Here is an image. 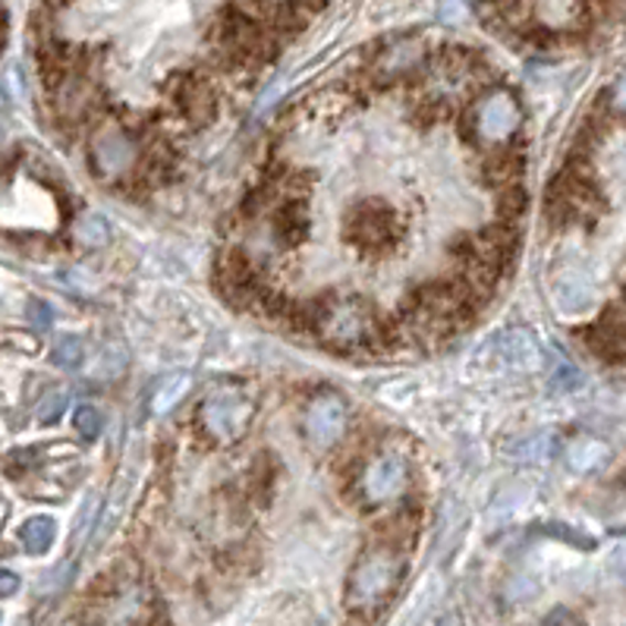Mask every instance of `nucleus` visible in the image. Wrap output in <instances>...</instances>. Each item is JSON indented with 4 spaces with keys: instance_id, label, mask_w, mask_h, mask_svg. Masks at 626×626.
Returning <instances> with one entry per match:
<instances>
[{
    "instance_id": "15",
    "label": "nucleus",
    "mask_w": 626,
    "mask_h": 626,
    "mask_svg": "<svg viewBox=\"0 0 626 626\" xmlns=\"http://www.w3.org/2000/svg\"><path fill=\"white\" fill-rule=\"evenodd\" d=\"M418 63H422V44L400 42L394 47H388L378 57L375 66L381 76H403V73H413Z\"/></svg>"
},
{
    "instance_id": "21",
    "label": "nucleus",
    "mask_w": 626,
    "mask_h": 626,
    "mask_svg": "<svg viewBox=\"0 0 626 626\" xmlns=\"http://www.w3.org/2000/svg\"><path fill=\"white\" fill-rule=\"evenodd\" d=\"M189 391V375H170L161 381V388L155 391V400H151V406H155V413L158 416H165L170 413L180 400L187 397Z\"/></svg>"
},
{
    "instance_id": "11",
    "label": "nucleus",
    "mask_w": 626,
    "mask_h": 626,
    "mask_svg": "<svg viewBox=\"0 0 626 626\" xmlns=\"http://www.w3.org/2000/svg\"><path fill=\"white\" fill-rule=\"evenodd\" d=\"M272 227H274V240L280 243V246H299L306 236H309V230H312V211L309 205L303 202V199H284L272 214Z\"/></svg>"
},
{
    "instance_id": "17",
    "label": "nucleus",
    "mask_w": 626,
    "mask_h": 626,
    "mask_svg": "<svg viewBox=\"0 0 626 626\" xmlns=\"http://www.w3.org/2000/svg\"><path fill=\"white\" fill-rule=\"evenodd\" d=\"M57 539V522L51 517H32L20 526V542L25 548V554H47L51 544Z\"/></svg>"
},
{
    "instance_id": "8",
    "label": "nucleus",
    "mask_w": 626,
    "mask_h": 626,
    "mask_svg": "<svg viewBox=\"0 0 626 626\" xmlns=\"http://www.w3.org/2000/svg\"><path fill=\"white\" fill-rule=\"evenodd\" d=\"M410 459L403 454H384L378 457L365 473H362V481H359V491H362V501L369 507H381V503L400 501L403 491L410 488Z\"/></svg>"
},
{
    "instance_id": "20",
    "label": "nucleus",
    "mask_w": 626,
    "mask_h": 626,
    "mask_svg": "<svg viewBox=\"0 0 626 626\" xmlns=\"http://www.w3.org/2000/svg\"><path fill=\"white\" fill-rule=\"evenodd\" d=\"M510 459H522V463H542L554 454V438L551 435H529V438L513 441L507 447Z\"/></svg>"
},
{
    "instance_id": "9",
    "label": "nucleus",
    "mask_w": 626,
    "mask_h": 626,
    "mask_svg": "<svg viewBox=\"0 0 626 626\" xmlns=\"http://www.w3.org/2000/svg\"><path fill=\"white\" fill-rule=\"evenodd\" d=\"M173 102L192 126H209L217 117V95L199 76H183L173 88Z\"/></svg>"
},
{
    "instance_id": "28",
    "label": "nucleus",
    "mask_w": 626,
    "mask_h": 626,
    "mask_svg": "<svg viewBox=\"0 0 626 626\" xmlns=\"http://www.w3.org/2000/svg\"><path fill=\"white\" fill-rule=\"evenodd\" d=\"M432 626H463V617H459L457 611H447V614H441Z\"/></svg>"
},
{
    "instance_id": "26",
    "label": "nucleus",
    "mask_w": 626,
    "mask_h": 626,
    "mask_svg": "<svg viewBox=\"0 0 626 626\" xmlns=\"http://www.w3.org/2000/svg\"><path fill=\"white\" fill-rule=\"evenodd\" d=\"M20 592V576L13 570H0V598H10Z\"/></svg>"
},
{
    "instance_id": "3",
    "label": "nucleus",
    "mask_w": 626,
    "mask_h": 626,
    "mask_svg": "<svg viewBox=\"0 0 626 626\" xmlns=\"http://www.w3.org/2000/svg\"><path fill=\"white\" fill-rule=\"evenodd\" d=\"M343 240L359 255H388L400 243V217L381 199H362L343 214Z\"/></svg>"
},
{
    "instance_id": "7",
    "label": "nucleus",
    "mask_w": 626,
    "mask_h": 626,
    "mask_svg": "<svg viewBox=\"0 0 626 626\" xmlns=\"http://www.w3.org/2000/svg\"><path fill=\"white\" fill-rule=\"evenodd\" d=\"M347 425H350V403L335 391H321L306 403L303 438L315 454H325V450L337 447L347 435Z\"/></svg>"
},
{
    "instance_id": "10",
    "label": "nucleus",
    "mask_w": 626,
    "mask_h": 626,
    "mask_svg": "<svg viewBox=\"0 0 626 626\" xmlns=\"http://www.w3.org/2000/svg\"><path fill=\"white\" fill-rule=\"evenodd\" d=\"M551 293H554V303L561 306V312H585L595 303V287H592L588 274L573 265H564L554 272Z\"/></svg>"
},
{
    "instance_id": "12",
    "label": "nucleus",
    "mask_w": 626,
    "mask_h": 626,
    "mask_svg": "<svg viewBox=\"0 0 626 626\" xmlns=\"http://www.w3.org/2000/svg\"><path fill=\"white\" fill-rule=\"evenodd\" d=\"M588 343L605 359H626V306H611L588 331Z\"/></svg>"
},
{
    "instance_id": "29",
    "label": "nucleus",
    "mask_w": 626,
    "mask_h": 626,
    "mask_svg": "<svg viewBox=\"0 0 626 626\" xmlns=\"http://www.w3.org/2000/svg\"><path fill=\"white\" fill-rule=\"evenodd\" d=\"M17 626H32V624H29V620H20V624H17Z\"/></svg>"
},
{
    "instance_id": "1",
    "label": "nucleus",
    "mask_w": 626,
    "mask_h": 626,
    "mask_svg": "<svg viewBox=\"0 0 626 626\" xmlns=\"http://www.w3.org/2000/svg\"><path fill=\"white\" fill-rule=\"evenodd\" d=\"M299 325H306L309 331L321 337L325 347L340 350V353H353L365 350L378 335V315L372 303H365L362 296H325L321 303L299 306Z\"/></svg>"
},
{
    "instance_id": "2",
    "label": "nucleus",
    "mask_w": 626,
    "mask_h": 626,
    "mask_svg": "<svg viewBox=\"0 0 626 626\" xmlns=\"http://www.w3.org/2000/svg\"><path fill=\"white\" fill-rule=\"evenodd\" d=\"M406 576V558L403 548H394L388 542L369 544L359 561L347 576V592L343 602L353 614H365L372 617L375 611L388 605L397 595L400 583Z\"/></svg>"
},
{
    "instance_id": "16",
    "label": "nucleus",
    "mask_w": 626,
    "mask_h": 626,
    "mask_svg": "<svg viewBox=\"0 0 626 626\" xmlns=\"http://www.w3.org/2000/svg\"><path fill=\"white\" fill-rule=\"evenodd\" d=\"M520 173H522V155L520 151H513V148H507V151H495L488 161H485V177H488V183H495V187H517L520 183Z\"/></svg>"
},
{
    "instance_id": "4",
    "label": "nucleus",
    "mask_w": 626,
    "mask_h": 626,
    "mask_svg": "<svg viewBox=\"0 0 626 626\" xmlns=\"http://www.w3.org/2000/svg\"><path fill=\"white\" fill-rule=\"evenodd\" d=\"M252 416H255V406L252 400L243 394V388L236 384H224L217 391H211L209 397L199 403V413H195V425L199 432L214 444L227 447L246 435Z\"/></svg>"
},
{
    "instance_id": "24",
    "label": "nucleus",
    "mask_w": 626,
    "mask_h": 626,
    "mask_svg": "<svg viewBox=\"0 0 626 626\" xmlns=\"http://www.w3.org/2000/svg\"><path fill=\"white\" fill-rule=\"evenodd\" d=\"M29 321H32V328L35 331H51V325H54V309L44 303V299H29Z\"/></svg>"
},
{
    "instance_id": "23",
    "label": "nucleus",
    "mask_w": 626,
    "mask_h": 626,
    "mask_svg": "<svg viewBox=\"0 0 626 626\" xmlns=\"http://www.w3.org/2000/svg\"><path fill=\"white\" fill-rule=\"evenodd\" d=\"M63 410H66V394L54 391V394H47V397L42 400V406H39V422H42V425H54V422L63 416Z\"/></svg>"
},
{
    "instance_id": "22",
    "label": "nucleus",
    "mask_w": 626,
    "mask_h": 626,
    "mask_svg": "<svg viewBox=\"0 0 626 626\" xmlns=\"http://www.w3.org/2000/svg\"><path fill=\"white\" fill-rule=\"evenodd\" d=\"M73 428H76L85 441L98 438V435H102V428H105V416H102V410H98V406H92V403H79V406H76V413H73Z\"/></svg>"
},
{
    "instance_id": "27",
    "label": "nucleus",
    "mask_w": 626,
    "mask_h": 626,
    "mask_svg": "<svg viewBox=\"0 0 626 626\" xmlns=\"http://www.w3.org/2000/svg\"><path fill=\"white\" fill-rule=\"evenodd\" d=\"M611 107H614L617 114H626V73L614 83V88H611Z\"/></svg>"
},
{
    "instance_id": "25",
    "label": "nucleus",
    "mask_w": 626,
    "mask_h": 626,
    "mask_svg": "<svg viewBox=\"0 0 626 626\" xmlns=\"http://www.w3.org/2000/svg\"><path fill=\"white\" fill-rule=\"evenodd\" d=\"M544 626H585V620L576 611H570V607H554V611L544 617Z\"/></svg>"
},
{
    "instance_id": "19",
    "label": "nucleus",
    "mask_w": 626,
    "mask_h": 626,
    "mask_svg": "<svg viewBox=\"0 0 626 626\" xmlns=\"http://www.w3.org/2000/svg\"><path fill=\"white\" fill-rule=\"evenodd\" d=\"M85 356L88 353H85L83 337L66 335L54 343V350H51V362H54L57 369H63V372H76V369H83Z\"/></svg>"
},
{
    "instance_id": "6",
    "label": "nucleus",
    "mask_w": 626,
    "mask_h": 626,
    "mask_svg": "<svg viewBox=\"0 0 626 626\" xmlns=\"http://www.w3.org/2000/svg\"><path fill=\"white\" fill-rule=\"evenodd\" d=\"M88 168H92V173H95L102 183L126 180L132 170L139 168V146H136V139L129 136L126 126L107 124L92 136Z\"/></svg>"
},
{
    "instance_id": "14",
    "label": "nucleus",
    "mask_w": 626,
    "mask_h": 626,
    "mask_svg": "<svg viewBox=\"0 0 626 626\" xmlns=\"http://www.w3.org/2000/svg\"><path fill=\"white\" fill-rule=\"evenodd\" d=\"M501 350L507 356V362L513 365V369H520V372H532V369H539L542 365V350H539V343H535V337L529 335V331H510V335L501 340Z\"/></svg>"
},
{
    "instance_id": "5",
    "label": "nucleus",
    "mask_w": 626,
    "mask_h": 626,
    "mask_svg": "<svg viewBox=\"0 0 626 626\" xmlns=\"http://www.w3.org/2000/svg\"><path fill=\"white\" fill-rule=\"evenodd\" d=\"M522 126V107L510 88H491L473 105L469 129L485 146H503Z\"/></svg>"
},
{
    "instance_id": "18",
    "label": "nucleus",
    "mask_w": 626,
    "mask_h": 626,
    "mask_svg": "<svg viewBox=\"0 0 626 626\" xmlns=\"http://www.w3.org/2000/svg\"><path fill=\"white\" fill-rule=\"evenodd\" d=\"M76 240L83 243L85 250H105L107 243L114 240V230L107 224L105 214H85L83 221L76 224Z\"/></svg>"
},
{
    "instance_id": "13",
    "label": "nucleus",
    "mask_w": 626,
    "mask_h": 626,
    "mask_svg": "<svg viewBox=\"0 0 626 626\" xmlns=\"http://www.w3.org/2000/svg\"><path fill=\"white\" fill-rule=\"evenodd\" d=\"M564 459L570 473L592 476V473H602L611 463V447L602 438H595V435H576L564 447Z\"/></svg>"
}]
</instances>
